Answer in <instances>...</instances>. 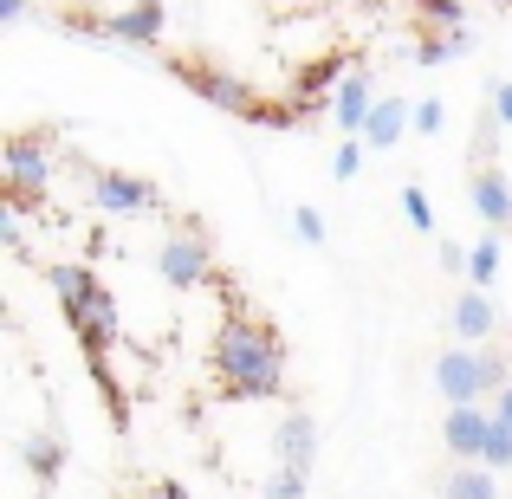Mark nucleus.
<instances>
[{"label": "nucleus", "mask_w": 512, "mask_h": 499, "mask_svg": "<svg viewBox=\"0 0 512 499\" xmlns=\"http://www.w3.org/2000/svg\"><path fill=\"white\" fill-rule=\"evenodd\" d=\"M208 370L221 383V396H234V402H266L286 389V344H279V331L266 318H253L240 305V292H227V318L214 331Z\"/></svg>", "instance_id": "1"}, {"label": "nucleus", "mask_w": 512, "mask_h": 499, "mask_svg": "<svg viewBox=\"0 0 512 499\" xmlns=\"http://www.w3.org/2000/svg\"><path fill=\"white\" fill-rule=\"evenodd\" d=\"M175 72L188 78V91L195 98H208L214 111H227V117H247V124H273V130H286V124H299V104H266L260 91L247 85V78H234V72H221V65H201V59H175Z\"/></svg>", "instance_id": "2"}, {"label": "nucleus", "mask_w": 512, "mask_h": 499, "mask_svg": "<svg viewBox=\"0 0 512 499\" xmlns=\"http://www.w3.org/2000/svg\"><path fill=\"white\" fill-rule=\"evenodd\" d=\"M512 383V363L506 350H441L435 357V389L448 402H480L493 389Z\"/></svg>", "instance_id": "3"}, {"label": "nucleus", "mask_w": 512, "mask_h": 499, "mask_svg": "<svg viewBox=\"0 0 512 499\" xmlns=\"http://www.w3.org/2000/svg\"><path fill=\"white\" fill-rule=\"evenodd\" d=\"M7 201H39L52 188V156H46V130H13L7 137Z\"/></svg>", "instance_id": "4"}, {"label": "nucleus", "mask_w": 512, "mask_h": 499, "mask_svg": "<svg viewBox=\"0 0 512 499\" xmlns=\"http://www.w3.org/2000/svg\"><path fill=\"white\" fill-rule=\"evenodd\" d=\"M156 273H163V286H175V292L208 286V279H214V247H208V234H195V227L169 234L163 253H156Z\"/></svg>", "instance_id": "5"}, {"label": "nucleus", "mask_w": 512, "mask_h": 499, "mask_svg": "<svg viewBox=\"0 0 512 499\" xmlns=\"http://www.w3.org/2000/svg\"><path fill=\"white\" fill-rule=\"evenodd\" d=\"M91 201H98L104 214H156V208H163L156 182L124 175V169H98V175H91Z\"/></svg>", "instance_id": "6"}, {"label": "nucleus", "mask_w": 512, "mask_h": 499, "mask_svg": "<svg viewBox=\"0 0 512 499\" xmlns=\"http://www.w3.org/2000/svg\"><path fill=\"white\" fill-rule=\"evenodd\" d=\"M163 26H169L163 0H130L124 13H104L98 20V39H117V46H156Z\"/></svg>", "instance_id": "7"}, {"label": "nucleus", "mask_w": 512, "mask_h": 499, "mask_svg": "<svg viewBox=\"0 0 512 499\" xmlns=\"http://www.w3.org/2000/svg\"><path fill=\"white\" fill-rule=\"evenodd\" d=\"M65 325L78 331V344H85L91 370H98V383H104V357H111V344H117V305H111V292H98V299H91L78 318H65Z\"/></svg>", "instance_id": "8"}, {"label": "nucleus", "mask_w": 512, "mask_h": 499, "mask_svg": "<svg viewBox=\"0 0 512 499\" xmlns=\"http://www.w3.org/2000/svg\"><path fill=\"white\" fill-rule=\"evenodd\" d=\"M487 428H493V415L480 409V402H448V428H441V441H448L454 461H480V454H487Z\"/></svg>", "instance_id": "9"}, {"label": "nucleus", "mask_w": 512, "mask_h": 499, "mask_svg": "<svg viewBox=\"0 0 512 499\" xmlns=\"http://www.w3.org/2000/svg\"><path fill=\"white\" fill-rule=\"evenodd\" d=\"M46 286L59 292V312H65V318H78V312H85V305H91V299H98V292H104V279L91 273V266L52 260V266H46Z\"/></svg>", "instance_id": "10"}, {"label": "nucleus", "mask_w": 512, "mask_h": 499, "mask_svg": "<svg viewBox=\"0 0 512 499\" xmlns=\"http://www.w3.org/2000/svg\"><path fill=\"white\" fill-rule=\"evenodd\" d=\"M344 78H350V59H344V52H325V59H312V65L299 72V85H292V104L312 117V111H318V98H325L331 85H344Z\"/></svg>", "instance_id": "11"}, {"label": "nucleus", "mask_w": 512, "mask_h": 499, "mask_svg": "<svg viewBox=\"0 0 512 499\" xmlns=\"http://www.w3.org/2000/svg\"><path fill=\"white\" fill-rule=\"evenodd\" d=\"M467 201H474V214L487 227H506L512 221V182H506L500 169H480L474 182H467Z\"/></svg>", "instance_id": "12"}, {"label": "nucleus", "mask_w": 512, "mask_h": 499, "mask_svg": "<svg viewBox=\"0 0 512 499\" xmlns=\"http://www.w3.org/2000/svg\"><path fill=\"white\" fill-rule=\"evenodd\" d=\"M273 448H279V467H305L312 474V448H318V422L305 409H292L286 422H279V435H273Z\"/></svg>", "instance_id": "13"}, {"label": "nucleus", "mask_w": 512, "mask_h": 499, "mask_svg": "<svg viewBox=\"0 0 512 499\" xmlns=\"http://www.w3.org/2000/svg\"><path fill=\"white\" fill-rule=\"evenodd\" d=\"M454 331H461L467 344H480V337L500 331V312H493L487 286H474V292H461V299H454Z\"/></svg>", "instance_id": "14"}, {"label": "nucleus", "mask_w": 512, "mask_h": 499, "mask_svg": "<svg viewBox=\"0 0 512 499\" xmlns=\"http://www.w3.org/2000/svg\"><path fill=\"white\" fill-rule=\"evenodd\" d=\"M370 111H376V91H370V72H350L344 85H338V130H344V137H357V130L370 124Z\"/></svg>", "instance_id": "15"}, {"label": "nucleus", "mask_w": 512, "mask_h": 499, "mask_svg": "<svg viewBox=\"0 0 512 499\" xmlns=\"http://www.w3.org/2000/svg\"><path fill=\"white\" fill-rule=\"evenodd\" d=\"M402 130H409V104L402 98H376L370 124H363V143H370V150H396Z\"/></svg>", "instance_id": "16"}, {"label": "nucleus", "mask_w": 512, "mask_h": 499, "mask_svg": "<svg viewBox=\"0 0 512 499\" xmlns=\"http://www.w3.org/2000/svg\"><path fill=\"white\" fill-rule=\"evenodd\" d=\"M20 461L33 467L39 487H52V480H59V467H65V448H59L52 435H26V441H20Z\"/></svg>", "instance_id": "17"}, {"label": "nucleus", "mask_w": 512, "mask_h": 499, "mask_svg": "<svg viewBox=\"0 0 512 499\" xmlns=\"http://www.w3.org/2000/svg\"><path fill=\"white\" fill-rule=\"evenodd\" d=\"M467 52H474V33H461V26H441V39H415V65H448Z\"/></svg>", "instance_id": "18"}, {"label": "nucleus", "mask_w": 512, "mask_h": 499, "mask_svg": "<svg viewBox=\"0 0 512 499\" xmlns=\"http://www.w3.org/2000/svg\"><path fill=\"white\" fill-rule=\"evenodd\" d=\"M493 474H500V467H487V461H467L461 474L448 480V499H500V487H493Z\"/></svg>", "instance_id": "19"}, {"label": "nucleus", "mask_w": 512, "mask_h": 499, "mask_svg": "<svg viewBox=\"0 0 512 499\" xmlns=\"http://www.w3.org/2000/svg\"><path fill=\"white\" fill-rule=\"evenodd\" d=\"M467 279H474V286H493V279H500V240H480V247L467 253Z\"/></svg>", "instance_id": "20"}, {"label": "nucleus", "mask_w": 512, "mask_h": 499, "mask_svg": "<svg viewBox=\"0 0 512 499\" xmlns=\"http://www.w3.org/2000/svg\"><path fill=\"white\" fill-rule=\"evenodd\" d=\"M487 467H512V422H500L493 415V428H487V454H480Z\"/></svg>", "instance_id": "21"}, {"label": "nucleus", "mask_w": 512, "mask_h": 499, "mask_svg": "<svg viewBox=\"0 0 512 499\" xmlns=\"http://www.w3.org/2000/svg\"><path fill=\"white\" fill-rule=\"evenodd\" d=\"M266 499H305V467H279L266 480Z\"/></svg>", "instance_id": "22"}, {"label": "nucleus", "mask_w": 512, "mask_h": 499, "mask_svg": "<svg viewBox=\"0 0 512 499\" xmlns=\"http://www.w3.org/2000/svg\"><path fill=\"white\" fill-rule=\"evenodd\" d=\"M402 214H409V221L422 227V234H428V227H435V208H428V195H422V188H415V182L402 188Z\"/></svg>", "instance_id": "23"}, {"label": "nucleus", "mask_w": 512, "mask_h": 499, "mask_svg": "<svg viewBox=\"0 0 512 499\" xmlns=\"http://www.w3.org/2000/svg\"><path fill=\"white\" fill-rule=\"evenodd\" d=\"M357 163H363V143H357V137H344V143H338V156H331V175H338V182H350V175H357Z\"/></svg>", "instance_id": "24"}, {"label": "nucleus", "mask_w": 512, "mask_h": 499, "mask_svg": "<svg viewBox=\"0 0 512 499\" xmlns=\"http://www.w3.org/2000/svg\"><path fill=\"white\" fill-rule=\"evenodd\" d=\"M441 124H448V104H441V98H422V104H415V130H422V137H435Z\"/></svg>", "instance_id": "25"}, {"label": "nucleus", "mask_w": 512, "mask_h": 499, "mask_svg": "<svg viewBox=\"0 0 512 499\" xmlns=\"http://www.w3.org/2000/svg\"><path fill=\"white\" fill-rule=\"evenodd\" d=\"M415 7H422L435 26H461V20H467V7H461V0H415Z\"/></svg>", "instance_id": "26"}, {"label": "nucleus", "mask_w": 512, "mask_h": 499, "mask_svg": "<svg viewBox=\"0 0 512 499\" xmlns=\"http://www.w3.org/2000/svg\"><path fill=\"white\" fill-rule=\"evenodd\" d=\"M292 227H299V240L325 247V214H318V208H299V214H292Z\"/></svg>", "instance_id": "27"}, {"label": "nucleus", "mask_w": 512, "mask_h": 499, "mask_svg": "<svg viewBox=\"0 0 512 499\" xmlns=\"http://www.w3.org/2000/svg\"><path fill=\"white\" fill-rule=\"evenodd\" d=\"M493 111H500V124L512 130V78H493Z\"/></svg>", "instance_id": "28"}, {"label": "nucleus", "mask_w": 512, "mask_h": 499, "mask_svg": "<svg viewBox=\"0 0 512 499\" xmlns=\"http://www.w3.org/2000/svg\"><path fill=\"white\" fill-rule=\"evenodd\" d=\"M0 20H26V0H0Z\"/></svg>", "instance_id": "29"}, {"label": "nucleus", "mask_w": 512, "mask_h": 499, "mask_svg": "<svg viewBox=\"0 0 512 499\" xmlns=\"http://www.w3.org/2000/svg\"><path fill=\"white\" fill-rule=\"evenodd\" d=\"M493 415H500V422H512V383L500 389V409H493Z\"/></svg>", "instance_id": "30"}, {"label": "nucleus", "mask_w": 512, "mask_h": 499, "mask_svg": "<svg viewBox=\"0 0 512 499\" xmlns=\"http://www.w3.org/2000/svg\"><path fill=\"white\" fill-rule=\"evenodd\" d=\"M150 499H182V487H175V480H163V487H156Z\"/></svg>", "instance_id": "31"}]
</instances>
